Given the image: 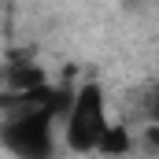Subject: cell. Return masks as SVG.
I'll use <instances>...</instances> for the list:
<instances>
[{"label": "cell", "instance_id": "cell-1", "mask_svg": "<svg viewBox=\"0 0 159 159\" xmlns=\"http://www.w3.org/2000/svg\"><path fill=\"white\" fill-rule=\"evenodd\" d=\"M63 119H67V129H63V137H67V148L70 152H96V144H100V137H104V129L111 126L107 122V100H104V89L100 85H81L78 93L70 96V104H67V111H63Z\"/></svg>", "mask_w": 159, "mask_h": 159}, {"label": "cell", "instance_id": "cell-2", "mask_svg": "<svg viewBox=\"0 0 159 159\" xmlns=\"http://www.w3.org/2000/svg\"><path fill=\"white\" fill-rule=\"evenodd\" d=\"M52 122L56 115L37 111V115H7L0 126V141L15 159H52Z\"/></svg>", "mask_w": 159, "mask_h": 159}, {"label": "cell", "instance_id": "cell-3", "mask_svg": "<svg viewBox=\"0 0 159 159\" xmlns=\"http://www.w3.org/2000/svg\"><path fill=\"white\" fill-rule=\"evenodd\" d=\"M129 148V137H126V129L122 126H107L104 129V137H100V144H96V152L100 156H122Z\"/></svg>", "mask_w": 159, "mask_h": 159}]
</instances>
